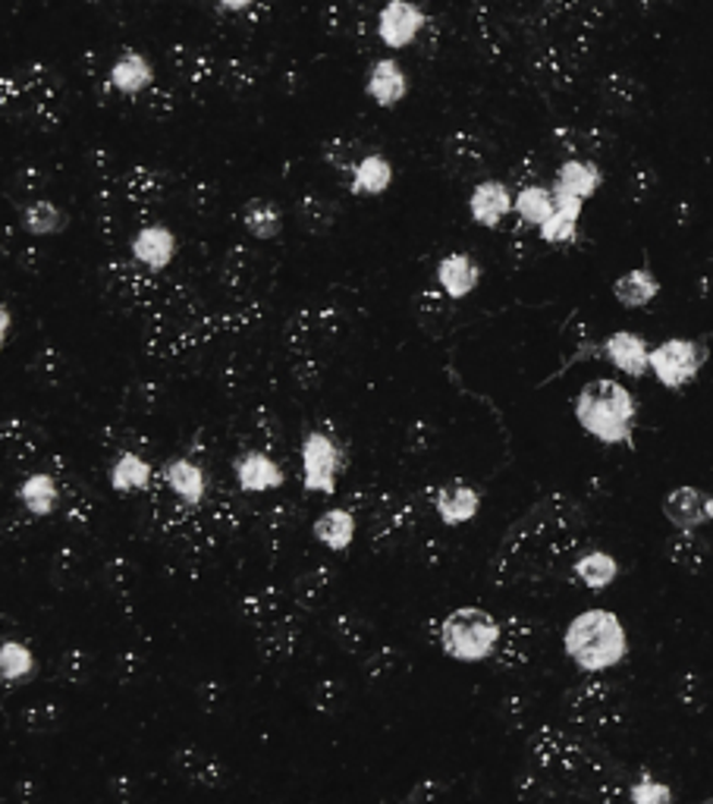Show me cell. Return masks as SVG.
<instances>
[{
  "label": "cell",
  "mask_w": 713,
  "mask_h": 804,
  "mask_svg": "<svg viewBox=\"0 0 713 804\" xmlns=\"http://www.w3.org/2000/svg\"><path fill=\"white\" fill-rule=\"evenodd\" d=\"M610 0H544L528 35L532 73L550 88H569L591 60Z\"/></svg>",
  "instance_id": "1"
},
{
  "label": "cell",
  "mask_w": 713,
  "mask_h": 804,
  "mask_svg": "<svg viewBox=\"0 0 713 804\" xmlns=\"http://www.w3.org/2000/svg\"><path fill=\"white\" fill-rule=\"evenodd\" d=\"M0 107L10 123L51 132L67 117L63 79L45 63H26L0 79Z\"/></svg>",
  "instance_id": "2"
},
{
  "label": "cell",
  "mask_w": 713,
  "mask_h": 804,
  "mask_svg": "<svg viewBox=\"0 0 713 804\" xmlns=\"http://www.w3.org/2000/svg\"><path fill=\"white\" fill-rule=\"evenodd\" d=\"M562 645H566L569 660L579 670H585V673H601V670L619 666L626 651H629L626 628L610 610H585V613H579L566 628Z\"/></svg>",
  "instance_id": "3"
},
{
  "label": "cell",
  "mask_w": 713,
  "mask_h": 804,
  "mask_svg": "<svg viewBox=\"0 0 713 804\" xmlns=\"http://www.w3.org/2000/svg\"><path fill=\"white\" fill-rule=\"evenodd\" d=\"M575 418L601 444H629L635 430V400L616 380H594L575 400Z\"/></svg>",
  "instance_id": "4"
},
{
  "label": "cell",
  "mask_w": 713,
  "mask_h": 804,
  "mask_svg": "<svg viewBox=\"0 0 713 804\" xmlns=\"http://www.w3.org/2000/svg\"><path fill=\"white\" fill-rule=\"evenodd\" d=\"M540 3L537 0H472V25L490 60H507L528 42Z\"/></svg>",
  "instance_id": "5"
},
{
  "label": "cell",
  "mask_w": 713,
  "mask_h": 804,
  "mask_svg": "<svg viewBox=\"0 0 713 804\" xmlns=\"http://www.w3.org/2000/svg\"><path fill=\"white\" fill-rule=\"evenodd\" d=\"M164 189H167V179L152 167H132L127 174L117 176L110 186L102 189L98 214H102L104 229L120 233L123 226L135 224V221L145 224L164 199Z\"/></svg>",
  "instance_id": "6"
},
{
  "label": "cell",
  "mask_w": 713,
  "mask_h": 804,
  "mask_svg": "<svg viewBox=\"0 0 713 804\" xmlns=\"http://www.w3.org/2000/svg\"><path fill=\"white\" fill-rule=\"evenodd\" d=\"M497 645H500V626L490 613L478 610V606H462L443 619L440 648L453 660L478 663V660H487L497 651Z\"/></svg>",
  "instance_id": "7"
},
{
  "label": "cell",
  "mask_w": 713,
  "mask_h": 804,
  "mask_svg": "<svg viewBox=\"0 0 713 804\" xmlns=\"http://www.w3.org/2000/svg\"><path fill=\"white\" fill-rule=\"evenodd\" d=\"M704 358H708V350L694 340H666L657 350H651V371L657 375L663 387L679 390L688 380L698 377Z\"/></svg>",
  "instance_id": "8"
},
{
  "label": "cell",
  "mask_w": 713,
  "mask_h": 804,
  "mask_svg": "<svg viewBox=\"0 0 713 804\" xmlns=\"http://www.w3.org/2000/svg\"><path fill=\"white\" fill-rule=\"evenodd\" d=\"M425 25H428L425 10L412 0H390L378 13V35H381L383 45L393 50L415 45L418 35L425 32Z\"/></svg>",
  "instance_id": "9"
},
{
  "label": "cell",
  "mask_w": 713,
  "mask_h": 804,
  "mask_svg": "<svg viewBox=\"0 0 713 804\" xmlns=\"http://www.w3.org/2000/svg\"><path fill=\"white\" fill-rule=\"evenodd\" d=\"M340 472V452L333 447L331 437L324 434H308L302 444V475L311 494H333Z\"/></svg>",
  "instance_id": "10"
},
{
  "label": "cell",
  "mask_w": 713,
  "mask_h": 804,
  "mask_svg": "<svg viewBox=\"0 0 713 804\" xmlns=\"http://www.w3.org/2000/svg\"><path fill=\"white\" fill-rule=\"evenodd\" d=\"M490 149L487 142L472 129H456L443 139V167L453 179L482 174L487 167Z\"/></svg>",
  "instance_id": "11"
},
{
  "label": "cell",
  "mask_w": 713,
  "mask_h": 804,
  "mask_svg": "<svg viewBox=\"0 0 713 804\" xmlns=\"http://www.w3.org/2000/svg\"><path fill=\"white\" fill-rule=\"evenodd\" d=\"M110 88L127 95V98H142L154 88V67L152 60L142 54V50H123L114 67H110V75H107Z\"/></svg>",
  "instance_id": "12"
},
{
  "label": "cell",
  "mask_w": 713,
  "mask_h": 804,
  "mask_svg": "<svg viewBox=\"0 0 713 804\" xmlns=\"http://www.w3.org/2000/svg\"><path fill=\"white\" fill-rule=\"evenodd\" d=\"M174 255H177V236H174V229H167V226L161 224H145L135 229V236H132V258L145 271H152V274L164 271L174 261Z\"/></svg>",
  "instance_id": "13"
},
{
  "label": "cell",
  "mask_w": 713,
  "mask_h": 804,
  "mask_svg": "<svg viewBox=\"0 0 713 804\" xmlns=\"http://www.w3.org/2000/svg\"><path fill=\"white\" fill-rule=\"evenodd\" d=\"M663 512L679 531H694L704 522H713V494H704L698 487H676L663 500Z\"/></svg>",
  "instance_id": "14"
},
{
  "label": "cell",
  "mask_w": 713,
  "mask_h": 804,
  "mask_svg": "<svg viewBox=\"0 0 713 804\" xmlns=\"http://www.w3.org/2000/svg\"><path fill=\"white\" fill-rule=\"evenodd\" d=\"M170 67L192 88H207V85L221 82V63L207 48L177 45V48H170Z\"/></svg>",
  "instance_id": "15"
},
{
  "label": "cell",
  "mask_w": 713,
  "mask_h": 804,
  "mask_svg": "<svg viewBox=\"0 0 713 804\" xmlns=\"http://www.w3.org/2000/svg\"><path fill=\"white\" fill-rule=\"evenodd\" d=\"M512 208H515V199H512L510 189H507L500 179H485V182H478V186L472 189V196H468V214H472V221L487 226V229L503 224V217L510 214Z\"/></svg>",
  "instance_id": "16"
},
{
  "label": "cell",
  "mask_w": 713,
  "mask_h": 804,
  "mask_svg": "<svg viewBox=\"0 0 713 804\" xmlns=\"http://www.w3.org/2000/svg\"><path fill=\"white\" fill-rule=\"evenodd\" d=\"M375 7L371 0H333L328 7V32L343 42H358L371 28Z\"/></svg>",
  "instance_id": "17"
},
{
  "label": "cell",
  "mask_w": 713,
  "mask_h": 804,
  "mask_svg": "<svg viewBox=\"0 0 713 804\" xmlns=\"http://www.w3.org/2000/svg\"><path fill=\"white\" fill-rule=\"evenodd\" d=\"M365 92H368V98L381 104V107H396L408 95V79L403 73V67L393 57L375 60L368 82H365Z\"/></svg>",
  "instance_id": "18"
},
{
  "label": "cell",
  "mask_w": 713,
  "mask_h": 804,
  "mask_svg": "<svg viewBox=\"0 0 713 804\" xmlns=\"http://www.w3.org/2000/svg\"><path fill=\"white\" fill-rule=\"evenodd\" d=\"M478 280H482V268L472 255L453 251L437 264V283L450 299H465L478 286Z\"/></svg>",
  "instance_id": "19"
},
{
  "label": "cell",
  "mask_w": 713,
  "mask_h": 804,
  "mask_svg": "<svg viewBox=\"0 0 713 804\" xmlns=\"http://www.w3.org/2000/svg\"><path fill=\"white\" fill-rule=\"evenodd\" d=\"M233 472L242 490L249 494H261V490H274L283 484V469L268 456V452H246L233 462Z\"/></svg>",
  "instance_id": "20"
},
{
  "label": "cell",
  "mask_w": 713,
  "mask_h": 804,
  "mask_svg": "<svg viewBox=\"0 0 713 804\" xmlns=\"http://www.w3.org/2000/svg\"><path fill=\"white\" fill-rule=\"evenodd\" d=\"M604 352L622 375L641 377L644 371H651V350H647V343L638 333H629V330L613 333Z\"/></svg>",
  "instance_id": "21"
},
{
  "label": "cell",
  "mask_w": 713,
  "mask_h": 804,
  "mask_svg": "<svg viewBox=\"0 0 713 804\" xmlns=\"http://www.w3.org/2000/svg\"><path fill=\"white\" fill-rule=\"evenodd\" d=\"M482 509V497L475 487L468 484H447L437 490V516L447 522V525H465L478 516Z\"/></svg>",
  "instance_id": "22"
},
{
  "label": "cell",
  "mask_w": 713,
  "mask_h": 804,
  "mask_svg": "<svg viewBox=\"0 0 713 804\" xmlns=\"http://www.w3.org/2000/svg\"><path fill=\"white\" fill-rule=\"evenodd\" d=\"M601 170H597V164H591V161H566L560 170H557V182H554V189H560V192H569V196H579V199H587V196H594L597 189H601Z\"/></svg>",
  "instance_id": "23"
},
{
  "label": "cell",
  "mask_w": 713,
  "mask_h": 804,
  "mask_svg": "<svg viewBox=\"0 0 713 804\" xmlns=\"http://www.w3.org/2000/svg\"><path fill=\"white\" fill-rule=\"evenodd\" d=\"M657 293H661V283L647 268L629 271V274H622L613 283V296L622 302L626 308H641V305L657 299Z\"/></svg>",
  "instance_id": "24"
},
{
  "label": "cell",
  "mask_w": 713,
  "mask_h": 804,
  "mask_svg": "<svg viewBox=\"0 0 713 804\" xmlns=\"http://www.w3.org/2000/svg\"><path fill=\"white\" fill-rule=\"evenodd\" d=\"M314 537L328 551H346L356 537V516L349 509H331L314 522Z\"/></svg>",
  "instance_id": "25"
},
{
  "label": "cell",
  "mask_w": 713,
  "mask_h": 804,
  "mask_svg": "<svg viewBox=\"0 0 713 804\" xmlns=\"http://www.w3.org/2000/svg\"><path fill=\"white\" fill-rule=\"evenodd\" d=\"M167 484H170V490L177 494L179 500L189 503V506L202 503L204 490H207L204 472L195 465V462H189V459H174V462L167 465Z\"/></svg>",
  "instance_id": "26"
},
{
  "label": "cell",
  "mask_w": 713,
  "mask_h": 804,
  "mask_svg": "<svg viewBox=\"0 0 713 804\" xmlns=\"http://www.w3.org/2000/svg\"><path fill=\"white\" fill-rule=\"evenodd\" d=\"M515 214L522 217V224L528 226H544L554 214H557V199H554V189L547 186H525L519 196H515Z\"/></svg>",
  "instance_id": "27"
},
{
  "label": "cell",
  "mask_w": 713,
  "mask_h": 804,
  "mask_svg": "<svg viewBox=\"0 0 713 804\" xmlns=\"http://www.w3.org/2000/svg\"><path fill=\"white\" fill-rule=\"evenodd\" d=\"M23 229L32 236H54V233H63L70 226V217L48 199H32L20 214Z\"/></svg>",
  "instance_id": "28"
},
{
  "label": "cell",
  "mask_w": 713,
  "mask_h": 804,
  "mask_svg": "<svg viewBox=\"0 0 713 804\" xmlns=\"http://www.w3.org/2000/svg\"><path fill=\"white\" fill-rule=\"evenodd\" d=\"M393 182V167L383 154H365L353 174V196H381Z\"/></svg>",
  "instance_id": "29"
},
{
  "label": "cell",
  "mask_w": 713,
  "mask_h": 804,
  "mask_svg": "<svg viewBox=\"0 0 713 804\" xmlns=\"http://www.w3.org/2000/svg\"><path fill=\"white\" fill-rule=\"evenodd\" d=\"M296 214H299V221L308 233L324 236V233H331L336 217H340V204L328 196H302L296 204Z\"/></svg>",
  "instance_id": "30"
},
{
  "label": "cell",
  "mask_w": 713,
  "mask_h": 804,
  "mask_svg": "<svg viewBox=\"0 0 713 804\" xmlns=\"http://www.w3.org/2000/svg\"><path fill=\"white\" fill-rule=\"evenodd\" d=\"M242 226L256 236V239H277L283 229L281 208L274 201L252 199L242 208Z\"/></svg>",
  "instance_id": "31"
},
{
  "label": "cell",
  "mask_w": 713,
  "mask_h": 804,
  "mask_svg": "<svg viewBox=\"0 0 713 804\" xmlns=\"http://www.w3.org/2000/svg\"><path fill=\"white\" fill-rule=\"evenodd\" d=\"M148 481H152V465H148L142 456H135V452H123V456L114 462V469H110V484H114V490H120V494L145 490Z\"/></svg>",
  "instance_id": "32"
},
{
  "label": "cell",
  "mask_w": 713,
  "mask_h": 804,
  "mask_svg": "<svg viewBox=\"0 0 713 804\" xmlns=\"http://www.w3.org/2000/svg\"><path fill=\"white\" fill-rule=\"evenodd\" d=\"M20 500L32 516H51L54 506L60 500V487L51 475H32L20 487Z\"/></svg>",
  "instance_id": "33"
},
{
  "label": "cell",
  "mask_w": 713,
  "mask_h": 804,
  "mask_svg": "<svg viewBox=\"0 0 713 804\" xmlns=\"http://www.w3.org/2000/svg\"><path fill=\"white\" fill-rule=\"evenodd\" d=\"M601 95H604V104L613 114H632L638 104V82L629 73H610L601 85Z\"/></svg>",
  "instance_id": "34"
},
{
  "label": "cell",
  "mask_w": 713,
  "mask_h": 804,
  "mask_svg": "<svg viewBox=\"0 0 713 804\" xmlns=\"http://www.w3.org/2000/svg\"><path fill=\"white\" fill-rule=\"evenodd\" d=\"M365 154L368 151H365V145L358 142L356 135H336L321 151L324 164H331L336 174H356V167L365 161Z\"/></svg>",
  "instance_id": "35"
},
{
  "label": "cell",
  "mask_w": 713,
  "mask_h": 804,
  "mask_svg": "<svg viewBox=\"0 0 713 804\" xmlns=\"http://www.w3.org/2000/svg\"><path fill=\"white\" fill-rule=\"evenodd\" d=\"M575 576L582 578L587 588L601 591V588H607V584L616 581V576H619V566H616V559H613L610 553L594 551L575 563Z\"/></svg>",
  "instance_id": "36"
},
{
  "label": "cell",
  "mask_w": 713,
  "mask_h": 804,
  "mask_svg": "<svg viewBox=\"0 0 713 804\" xmlns=\"http://www.w3.org/2000/svg\"><path fill=\"white\" fill-rule=\"evenodd\" d=\"M35 666V657L28 651L23 641H3L0 645V673L3 678L13 685V682H23Z\"/></svg>",
  "instance_id": "37"
},
{
  "label": "cell",
  "mask_w": 713,
  "mask_h": 804,
  "mask_svg": "<svg viewBox=\"0 0 713 804\" xmlns=\"http://www.w3.org/2000/svg\"><path fill=\"white\" fill-rule=\"evenodd\" d=\"M669 556L682 566V569H701V563L711 556L708 551V544L698 537V534H691V531H682L676 541H673V547H669Z\"/></svg>",
  "instance_id": "38"
},
{
  "label": "cell",
  "mask_w": 713,
  "mask_h": 804,
  "mask_svg": "<svg viewBox=\"0 0 713 804\" xmlns=\"http://www.w3.org/2000/svg\"><path fill=\"white\" fill-rule=\"evenodd\" d=\"M632 804H673V792L666 782L644 777L632 785Z\"/></svg>",
  "instance_id": "39"
},
{
  "label": "cell",
  "mask_w": 713,
  "mask_h": 804,
  "mask_svg": "<svg viewBox=\"0 0 713 804\" xmlns=\"http://www.w3.org/2000/svg\"><path fill=\"white\" fill-rule=\"evenodd\" d=\"M575 224L579 221H572V217H566V214H554L547 224L540 226V239L544 243H550V246H560V243H572L575 239Z\"/></svg>",
  "instance_id": "40"
},
{
  "label": "cell",
  "mask_w": 713,
  "mask_h": 804,
  "mask_svg": "<svg viewBox=\"0 0 713 804\" xmlns=\"http://www.w3.org/2000/svg\"><path fill=\"white\" fill-rule=\"evenodd\" d=\"M95 7H102L107 13H117V16H127V13H139L145 7H154L157 0H88Z\"/></svg>",
  "instance_id": "41"
},
{
  "label": "cell",
  "mask_w": 713,
  "mask_h": 804,
  "mask_svg": "<svg viewBox=\"0 0 713 804\" xmlns=\"http://www.w3.org/2000/svg\"><path fill=\"white\" fill-rule=\"evenodd\" d=\"M554 199H557V211L566 214V217H572V221H579V214H582V201L579 196H569V192H560V189H554Z\"/></svg>",
  "instance_id": "42"
},
{
  "label": "cell",
  "mask_w": 713,
  "mask_h": 804,
  "mask_svg": "<svg viewBox=\"0 0 713 804\" xmlns=\"http://www.w3.org/2000/svg\"><path fill=\"white\" fill-rule=\"evenodd\" d=\"M214 3L227 13H252L261 0H214Z\"/></svg>",
  "instance_id": "43"
},
{
  "label": "cell",
  "mask_w": 713,
  "mask_h": 804,
  "mask_svg": "<svg viewBox=\"0 0 713 804\" xmlns=\"http://www.w3.org/2000/svg\"><path fill=\"white\" fill-rule=\"evenodd\" d=\"M0 315H3V343H7V340H10V308L3 305V311H0Z\"/></svg>",
  "instance_id": "44"
},
{
  "label": "cell",
  "mask_w": 713,
  "mask_h": 804,
  "mask_svg": "<svg viewBox=\"0 0 713 804\" xmlns=\"http://www.w3.org/2000/svg\"><path fill=\"white\" fill-rule=\"evenodd\" d=\"M192 3H202V0H192Z\"/></svg>",
  "instance_id": "45"
}]
</instances>
